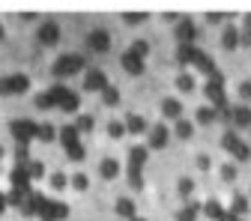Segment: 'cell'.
<instances>
[{
	"mask_svg": "<svg viewBox=\"0 0 251 221\" xmlns=\"http://www.w3.org/2000/svg\"><path fill=\"white\" fill-rule=\"evenodd\" d=\"M239 99H242V105L251 102V81H242L239 84Z\"/></svg>",
	"mask_w": 251,
	"mask_h": 221,
	"instance_id": "obj_44",
	"label": "cell"
},
{
	"mask_svg": "<svg viewBox=\"0 0 251 221\" xmlns=\"http://www.w3.org/2000/svg\"><path fill=\"white\" fill-rule=\"evenodd\" d=\"M203 96L209 99V108L225 111L227 108V93H225V75H215L203 84Z\"/></svg>",
	"mask_w": 251,
	"mask_h": 221,
	"instance_id": "obj_4",
	"label": "cell"
},
{
	"mask_svg": "<svg viewBox=\"0 0 251 221\" xmlns=\"http://www.w3.org/2000/svg\"><path fill=\"white\" fill-rule=\"evenodd\" d=\"M222 45H225V51H236V48H239V30H236L233 24H227V27H225V33H222Z\"/></svg>",
	"mask_w": 251,
	"mask_h": 221,
	"instance_id": "obj_25",
	"label": "cell"
},
{
	"mask_svg": "<svg viewBox=\"0 0 251 221\" xmlns=\"http://www.w3.org/2000/svg\"><path fill=\"white\" fill-rule=\"evenodd\" d=\"M30 90V78L27 75H6L0 78V96H21Z\"/></svg>",
	"mask_w": 251,
	"mask_h": 221,
	"instance_id": "obj_8",
	"label": "cell"
},
{
	"mask_svg": "<svg viewBox=\"0 0 251 221\" xmlns=\"http://www.w3.org/2000/svg\"><path fill=\"white\" fill-rule=\"evenodd\" d=\"M81 108V96H78V93H72L69 90V96L66 99H63V105H60V111H66V114H75Z\"/></svg>",
	"mask_w": 251,
	"mask_h": 221,
	"instance_id": "obj_31",
	"label": "cell"
},
{
	"mask_svg": "<svg viewBox=\"0 0 251 221\" xmlns=\"http://www.w3.org/2000/svg\"><path fill=\"white\" fill-rule=\"evenodd\" d=\"M222 147H225V149L233 155L236 162H248V159H251V147H248V144H245V141H242V138L233 132V129H227V132H225V138H222Z\"/></svg>",
	"mask_w": 251,
	"mask_h": 221,
	"instance_id": "obj_6",
	"label": "cell"
},
{
	"mask_svg": "<svg viewBox=\"0 0 251 221\" xmlns=\"http://www.w3.org/2000/svg\"><path fill=\"white\" fill-rule=\"evenodd\" d=\"M9 185H12V192H18V195H30V192H33V179H30V173H27V165H15L9 171Z\"/></svg>",
	"mask_w": 251,
	"mask_h": 221,
	"instance_id": "obj_9",
	"label": "cell"
},
{
	"mask_svg": "<svg viewBox=\"0 0 251 221\" xmlns=\"http://www.w3.org/2000/svg\"><path fill=\"white\" fill-rule=\"evenodd\" d=\"M126 132L129 135H144V132H150V125H147V120L141 114H129L126 117Z\"/></svg>",
	"mask_w": 251,
	"mask_h": 221,
	"instance_id": "obj_20",
	"label": "cell"
},
{
	"mask_svg": "<svg viewBox=\"0 0 251 221\" xmlns=\"http://www.w3.org/2000/svg\"><path fill=\"white\" fill-rule=\"evenodd\" d=\"M129 51H132V54H138V57L144 60V57L150 54V42H144V39H138V42H132V48H129Z\"/></svg>",
	"mask_w": 251,
	"mask_h": 221,
	"instance_id": "obj_41",
	"label": "cell"
},
{
	"mask_svg": "<svg viewBox=\"0 0 251 221\" xmlns=\"http://www.w3.org/2000/svg\"><path fill=\"white\" fill-rule=\"evenodd\" d=\"M3 36H6V33H3V27H0V42H3Z\"/></svg>",
	"mask_w": 251,
	"mask_h": 221,
	"instance_id": "obj_51",
	"label": "cell"
},
{
	"mask_svg": "<svg viewBox=\"0 0 251 221\" xmlns=\"http://www.w3.org/2000/svg\"><path fill=\"white\" fill-rule=\"evenodd\" d=\"M192 66H195V69H201V72L206 75V81H209V78H215V75H222V72H218V66H215V60H212L206 51H201V48L195 51V60H192Z\"/></svg>",
	"mask_w": 251,
	"mask_h": 221,
	"instance_id": "obj_12",
	"label": "cell"
},
{
	"mask_svg": "<svg viewBox=\"0 0 251 221\" xmlns=\"http://www.w3.org/2000/svg\"><path fill=\"white\" fill-rule=\"evenodd\" d=\"M230 215H239V218H245V212H248V197L245 195H233V203H230V209H227Z\"/></svg>",
	"mask_w": 251,
	"mask_h": 221,
	"instance_id": "obj_28",
	"label": "cell"
},
{
	"mask_svg": "<svg viewBox=\"0 0 251 221\" xmlns=\"http://www.w3.org/2000/svg\"><path fill=\"white\" fill-rule=\"evenodd\" d=\"M39 45H45V48H51V45H57L60 42V24L57 21H45L42 27H39Z\"/></svg>",
	"mask_w": 251,
	"mask_h": 221,
	"instance_id": "obj_15",
	"label": "cell"
},
{
	"mask_svg": "<svg viewBox=\"0 0 251 221\" xmlns=\"http://www.w3.org/2000/svg\"><path fill=\"white\" fill-rule=\"evenodd\" d=\"M9 135L15 138V144H27L30 141H39V123L33 120H12L9 123Z\"/></svg>",
	"mask_w": 251,
	"mask_h": 221,
	"instance_id": "obj_5",
	"label": "cell"
},
{
	"mask_svg": "<svg viewBox=\"0 0 251 221\" xmlns=\"http://www.w3.org/2000/svg\"><path fill=\"white\" fill-rule=\"evenodd\" d=\"M195 120H198L201 125H209V123H215V120H218V111H215V108H209V105H206V108H198V111H195Z\"/></svg>",
	"mask_w": 251,
	"mask_h": 221,
	"instance_id": "obj_30",
	"label": "cell"
},
{
	"mask_svg": "<svg viewBox=\"0 0 251 221\" xmlns=\"http://www.w3.org/2000/svg\"><path fill=\"white\" fill-rule=\"evenodd\" d=\"M87 48L90 51H96V54H105V51H111V33L108 30H93V33L87 36Z\"/></svg>",
	"mask_w": 251,
	"mask_h": 221,
	"instance_id": "obj_13",
	"label": "cell"
},
{
	"mask_svg": "<svg viewBox=\"0 0 251 221\" xmlns=\"http://www.w3.org/2000/svg\"><path fill=\"white\" fill-rule=\"evenodd\" d=\"M245 30H248V33H251V12L245 15Z\"/></svg>",
	"mask_w": 251,
	"mask_h": 221,
	"instance_id": "obj_50",
	"label": "cell"
},
{
	"mask_svg": "<svg viewBox=\"0 0 251 221\" xmlns=\"http://www.w3.org/2000/svg\"><path fill=\"white\" fill-rule=\"evenodd\" d=\"M123 21L135 27V24H141V21H147V12H126V15H123Z\"/></svg>",
	"mask_w": 251,
	"mask_h": 221,
	"instance_id": "obj_43",
	"label": "cell"
},
{
	"mask_svg": "<svg viewBox=\"0 0 251 221\" xmlns=\"http://www.w3.org/2000/svg\"><path fill=\"white\" fill-rule=\"evenodd\" d=\"M81 69H87L84 54H60V57L54 60V66H51V75H54V78H72V75H78Z\"/></svg>",
	"mask_w": 251,
	"mask_h": 221,
	"instance_id": "obj_3",
	"label": "cell"
},
{
	"mask_svg": "<svg viewBox=\"0 0 251 221\" xmlns=\"http://www.w3.org/2000/svg\"><path fill=\"white\" fill-rule=\"evenodd\" d=\"M222 179H225V182H233V179H236V165H225V168H222Z\"/></svg>",
	"mask_w": 251,
	"mask_h": 221,
	"instance_id": "obj_45",
	"label": "cell"
},
{
	"mask_svg": "<svg viewBox=\"0 0 251 221\" xmlns=\"http://www.w3.org/2000/svg\"><path fill=\"white\" fill-rule=\"evenodd\" d=\"M6 206H9V203H6V195H0V215L6 212Z\"/></svg>",
	"mask_w": 251,
	"mask_h": 221,
	"instance_id": "obj_48",
	"label": "cell"
},
{
	"mask_svg": "<svg viewBox=\"0 0 251 221\" xmlns=\"http://www.w3.org/2000/svg\"><path fill=\"white\" fill-rule=\"evenodd\" d=\"M176 87H179L182 93H195V87H198V84H195V78L188 75V72H182V75L176 78Z\"/></svg>",
	"mask_w": 251,
	"mask_h": 221,
	"instance_id": "obj_37",
	"label": "cell"
},
{
	"mask_svg": "<svg viewBox=\"0 0 251 221\" xmlns=\"http://www.w3.org/2000/svg\"><path fill=\"white\" fill-rule=\"evenodd\" d=\"M66 96H69V87L57 84V87H51V90L39 93V96H36V108H42V111H45V108H60Z\"/></svg>",
	"mask_w": 251,
	"mask_h": 221,
	"instance_id": "obj_7",
	"label": "cell"
},
{
	"mask_svg": "<svg viewBox=\"0 0 251 221\" xmlns=\"http://www.w3.org/2000/svg\"><path fill=\"white\" fill-rule=\"evenodd\" d=\"M230 123L236 125V129H251V108H248V105H236Z\"/></svg>",
	"mask_w": 251,
	"mask_h": 221,
	"instance_id": "obj_21",
	"label": "cell"
},
{
	"mask_svg": "<svg viewBox=\"0 0 251 221\" xmlns=\"http://www.w3.org/2000/svg\"><path fill=\"white\" fill-rule=\"evenodd\" d=\"M132 221H147V218H141V215H138V218H132Z\"/></svg>",
	"mask_w": 251,
	"mask_h": 221,
	"instance_id": "obj_52",
	"label": "cell"
},
{
	"mask_svg": "<svg viewBox=\"0 0 251 221\" xmlns=\"http://www.w3.org/2000/svg\"><path fill=\"white\" fill-rule=\"evenodd\" d=\"M168 138H171V132H168L165 123L150 125V132H147V149H165L168 147Z\"/></svg>",
	"mask_w": 251,
	"mask_h": 221,
	"instance_id": "obj_11",
	"label": "cell"
},
{
	"mask_svg": "<svg viewBox=\"0 0 251 221\" xmlns=\"http://www.w3.org/2000/svg\"><path fill=\"white\" fill-rule=\"evenodd\" d=\"M0 159H3V147H0Z\"/></svg>",
	"mask_w": 251,
	"mask_h": 221,
	"instance_id": "obj_53",
	"label": "cell"
},
{
	"mask_svg": "<svg viewBox=\"0 0 251 221\" xmlns=\"http://www.w3.org/2000/svg\"><path fill=\"white\" fill-rule=\"evenodd\" d=\"M75 129H78L81 135H87V132H93V129H96V120H93L90 114H81V117L75 120Z\"/></svg>",
	"mask_w": 251,
	"mask_h": 221,
	"instance_id": "obj_32",
	"label": "cell"
},
{
	"mask_svg": "<svg viewBox=\"0 0 251 221\" xmlns=\"http://www.w3.org/2000/svg\"><path fill=\"white\" fill-rule=\"evenodd\" d=\"M120 63H123V69L129 72V75H144V60H141L138 54H132V51H126V54L120 57Z\"/></svg>",
	"mask_w": 251,
	"mask_h": 221,
	"instance_id": "obj_18",
	"label": "cell"
},
{
	"mask_svg": "<svg viewBox=\"0 0 251 221\" xmlns=\"http://www.w3.org/2000/svg\"><path fill=\"white\" fill-rule=\"evenodd\" d=\"M225 221H245V218H239V215H230V212H227V215H225Z\"/></svg>",
	"mask_w": 251,
	"mask_h": 221,
	"instance_id": "obj_49",
	"label": "cell"
},
{
	"mask_svg": "<svg viewBox=\"0 0 251 221\" xmlns=\"http://www.w3.org/2000/svg\"><path fill=\"white\" fill-rule=\"evenodd\" d=\"M105 87H108V75L102 69H87V75H84V90L87 93H102Z\"/></svg>",
	"mask_w": 251,
	"mask_h": 221,
	"instance_id": "obj_14",
	"label": "cell"
},
{
	"mask_svg": "<svg viewBox=\"0 0 251 221\" xmlns=\"http://www.w3.org/2000/svg\"><path fill=\"white\" fill-rule=\"evenodd\" d=\"M206 218H212V221H225V215H227V209L218 203V200H206L203 203V209H201Z\"/></svg>",
	"mask_w": 251,
	"mask_h": 221,
	"instance_id": "obj_24",
	"label": "cell"
},
{
	"mask_svg": "<svg viewBox=\"0 0 251 221\" xmlns=\"http://www.w3.org/2000/svg\"><path fill=\"white\" fill-rule=\"evenodd\" d=\"M209 165H212L209 155H198V168H201V171H209Z\"/></svg>",
	"mask_w": 251,
	"mask_h": 221,
	"instance_id": "obj_46",
	"label": "cell"
},
{
	"mask_svg": "<svg viewBox=\"0 0 251 221\" xmlns=\"http://www.w3.org/2000/svg\"><path fill=\"white\" fill-rule=\"evenodd\" d=\"M39 141H42V144H51V141H57V129H54L51 123H42V125H39Z\"/></svg>",
	"mask_w": 251,
	"mask_h": 221,
	"instance_id": "obj_35",
	"label": "cell"
},
{
	"mask_svg": "<svg viewBox=\"0 0 251 221\" xmlns=\"http://www.w3.org/2000/svg\"><path fill=\"white\" fill-rule=\"evenodd\" d=\"M176 192H179V197H182V200H188V197H192V192H195V182L188 179V176H182V179L176 182Z\"/></svg>",
	"mask_w": 251,
	"mask_h": 221,
	"instance_id": "obj_34",
	"label": "cell"
},
{
	"mask_svg": "<svg viewBox=\"0 0 251 221\" xmlns=\"http://www.w3.org/2000/svg\"><path fill=\"white\" fill-rule=\"evenodd\" d=\"M108 135H111V138H123V135H126V123L111 120V123H108Z\"/></svg>",
	"mask_w": 251,
	"mask_h": 221,
	"instance_id": "obj_40",
	"label": "cell"
},
{
	"mask_svg": "<svg viewBox=\"0 0 251 221\" xmlns=\"http://www.w3.org/2000/svg\"><path fill=\"white\" fill-rule=\"evenodd\" d=\"M162 114H165L168 120H174V123L182 120V102H179V99H165V102H162Z\"/></svg>",
	"mask_w": 251,
	"mask_h": 221,
	"instance_id": "obj_23",
	"label": "cell"
},
{
	"mask_svg": "<svg viewBox=\"0 0 251 221\" xmlns=\"http://www.w3.org/2000/svg\"><path fill=\"white\" fill-rule=\"evenodd\" d=\"M30 162V149L27 144H15V165H27Z\"/></svg>",
	"mask_w": 251,
	"mask_h": 221,
	"instance_id": "obj_39",
	"label": "cell"
},
{
	"mask_svg": "<svg viewBox=\"0 0 251 221\" xmlns=\"http://www.w3.org/2000/svg\"><path fill=\"white\" fill-rule=\"evenodd\" d=\"M42 200H45V195H39V192H30V195L24 197V203H21V215H24V218H39Z\"/></svg>",
	"mask_w": 251,
	"mask_h": 221,
	"instance_id": "obj_17",
	"label": "cell"
},
{
	"mask_svg": "<svg viewBox=\"0 0 251 221\" xmlns=\"http://www.w3.org/2000/svg\"><path fill=\"white\" fill-rule=\"evenodd\" d=\"M57 138H60L63 149H66V155H69L72 162H84V155H87V149H84V144H81V132L75 129V125H60V132H57Z\"/></svg>",
	"mask_w": 251,
	"mask_h": 221,
	"instance_id": "obj_2",
	"label": "cell"
},
{
	"mask_svg": "<svg viewBox=\"0 0 251 221\" xmlns=\"http://www.w3.org/2000/svg\"><path fill=\"white\" fill-rule=\"evenodd\" d=\"M27 173H30V179H42V176H45V165L36 162V159H30V162H27Z\"/></svg>",
	"mask_w": 251,
	"mask_h": 221,
	"instance_id": "obj_36",
	"label": "cell"
},
{
	"mask_svg": "<svg viewBox=\"0 0 251 221\" xmlns=\"http://www.w3.org/2000/svg\"><path fill=\"white\" fill-rule=\"evenodd\" d=\"M174 135H176L179 141H188V138L195 135V123H192V120H185V117H182V120H176V125H174Z\"/></svg>",
	"mask_w": 251,
	"mask_h": 221,
	"instance_id": "obj_26",
	"label": "cell"
},
{
	"mask_svg": "<svg viewBox=\"0 0 251 221\" xmlns=\"http://www.w3.org/2000/svg\"><path fill=\"white\" fill-rule=\"evenodd\" d=\"M147 155L150 149L147 147H132L129 149V188H135V192H141L144 188V165H147Z\"/></svg>",
	"mask_w": 251,
	"mask_h": 221,
	"instance_id": "obj_1",
	"label": "cell"
},
{
	"mask_svg": "<svg viewBox=\"0 0 251 221\" xmlns=\"http://www.w3.org/2000/svg\"><path fill=\"white\" fill-rule=\"evenodd\" d=\"M114 209H117L120 221H132V218H138V209H135V200H132V197H120Z\"/></svg>",
	"mask_w": 251,
	"mask_h": 221,
	"instance_id": "obj_19",
	"label": "cell"
},
{
	"mask_svg": "<svg viewBox=\"0 0 251 221\" xmlns=\"http://www.w3.org/2000/svg\"><path fill=\"white\" fill-rule=\"evenodd\" d=\"M195 39H198V27H195V21L182 18V21L176 24V42H179V45H195Z\"/></svg>",
	"mask_w": 251,
	"mask_h": 221,
	"instance_id": "obj_16",
	"label": "cell"
},
{
	"mask_svg": "<svg viewBox=\"0 0 251 221\" xmlns=\"http://www.w3.org/2000/svg\"><path fill=\"white\" fill-rule=\"evenodd\" d=\"M201 209H203V203H195V200H188V203H185V206L176 212V221H198Z\"/></svg>",
	"mask_w": 251,
	"mask_h": 221,
	"instance_id": "obj_22",
	"label": "cell"
},
{
	"mask_svg": "<svg viewBox=\"0 0 251 221\" xmlns=\"http://www.w3.org/2000/svg\"><path fill=\"white\" fill-rule=\"evenodd\" d=\"M66 215H69V206L63 203V200H51V197H45V200H42L39 221H63Z\"/></svg>",
	"mask_w": 251,
	"mask_h": 221,
	"instance_id": "obj_10",
	"label": "cell"
},
{
	"mask_svg": "<svg viewBox=\"0 0 251 221\" xmlns=\"http://www.w3.org/2000/svg\"><path fill=\"white\" fill-rule=\"evenodd\" d=\"M99 173H102V179H117L120 176V162L117 159H102Z\"/></svg>",
	"mask_w": 251,
	"mask_h": 221,
	"instance_id": "obj_27",
	"label": "cell"
},
{
	"mask_svg": "<svg viewBox=\"0 0 251 221\" xmlns=\"http://www.w3.org/2000/svg\"><path fill=\"white\" fill-rule=\"evenodd\" d=\"M102 102H105V105H108V108H114V105H120V90H117V87H111V84H108V87H105V90H102Z\"/></svg>",
	"mask_w": 251,
	"mask_h": 221,
	"instance_id": "obj_33",
	"label": "cell"
},
{
	"mask_svg": "<svg viewBox=\"0 0 251 221\" xmlns=\"http://www.w3.org/2000/svg\"><path fill=\"white\" fill-rule=\"evenodd\" d=\"M69 182H72L75 192H87V188H90V176H87V173H75Z\"/></svg>",
	"mask_w": 251,
	"mask_h": 221,
	"instance_id": "obj_38",
	"label": "cell"
},
{
	"mask_svg": "<svg viewBox=\"0 0 251 221\" xmlns=\"http://www.w3.org/2000/svg\"><path fill=\"white\" fill-rule=\"evenodd\" d=\"M69 185V176L66 173H51V188H57V192H60V188H66Z\"/></svg>",
	"mask_w": 251,
	"mask_h": 221,
	"instance_id": "obj_42",
	"label": "cell"
},
{
	"mask_svg": "<svg viewBox=\"0 0 251 221\" xmlns=\"http://www.w3.org/2000/svg\"><path fill=\"white\" fill-rule=\"evenodd\" d=\"M206 21H209V24H218V21H222V12H209Z\"/></svg>",
	"mask_w": 251,
	"mask_h": 221,
	"instance_id": "obj_47",
	"label": "cell"
},
{
	"mask_svg": "<svg viewBox=\"0 0 251 221\" xmlns=\"http://www.w3.org/2000/svg\"><path fill=\"white\" fill-rule=\"evenodd\" d=\"M195 51H198V45H179V48H176V60H179V66H192Z\"/></svg>",
	"mask_w": 251,
	"mask_h": 221,
	"instance_id": "obj_29",
	"label": "cell"
}]
</instances>
